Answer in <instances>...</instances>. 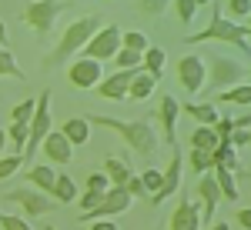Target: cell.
<instances>
[{"instance_id": "cell-1", "label": "cell", "mask_w": 251, "mask_h": 230, "mask_svg": "<svg viewBox=\"0 0 251 230\" xmlns=\"http://www.w3.org/2000/svg\"><path fill=\"white\" fill-rule=\"evenodd\" d=\"M87 120L97 124V127H107V130L121 134L124 144L131 150H137L141 157H151L157 150V144H161V134L154 130L151 120H121V117H111V114H94V117H87Z\"/></svg>"}, {"instance_id": "cell-2", "label": "cell", "mask_w": 251, "mask_h": 230, "mask_svg": "<svg viewBox=\"0 0 251 230\" xmlns=\"http://www.w3.org/2000/svg\"><path fill=\"white\" fill-rule=\"evenodd\" d=\"M184 43H234L241 54H248V50H251L248 27H241V23H234L231 17H225L218 7H214V14H211V23H208L204 30L191 34Z\"/></svg>"}, {"instance_id": "cell-3", "label": "cell", "mask_w": 251, "mask_h": 230, "mask_svg": "<svg viewBox=\"0 0 251 230\" xmlns=\"http://www.w3.org/2000/svg\"><path fill=\"white\" fill-rule=\"evenodd\" d=\"M97 30H100V17H94V14H87V17H77L67 30H64V37H60V43L47 54V67H60L64 60H71L77 50H84L87 47V40L94 37Z\"/></svg>"}, {"instance_id": "cell-4", "label": "cell", "mask_w": 251, "mask_h": 230, "mask_svg": "<svg viewBox=\"0 0 251 230\" xmlns=\"http://www.w3.org/2000/svg\"><path fill=\"white\" fill-rule=\"evenodd\" d=\"M60 10H64V3H60V0H27V3H24V10H20V20H24V23H30L40 37H47V34L54 30V20H57Z\"/></svg>"}, {"instance_id": "cell-5", "label": "cell", "mask_w": 251, "mask_h": 230, "mask_svg": "<svg viewBox=\"0 0 251 230\" xmlns=\"http://www.w3.org/2000/svg\"><path fill=\"white\" fill-rule=\"evenodd\" d=\"M124 47V34H121V27L117 23H104L100 30H97L94 37L87 40V47H84V57H91V60H114L117 57V50Z\"/></svg>"}, {"instance_id": "cell-6", "label": "cell", "mask_w": 251, "mask_h": 230, "mask_svg": "<svg viewBox=\"0 0 251 230\" xmlns=\"http://www.w3.org/2000/svg\"><path fill=\"white\" fill-rule=\"evenodd\" d=\"M50 90H44L37 94V114L30 120V140H27V150H24V164H30V157L40 150V144H44V137L50 134Z\"/></svg>"}, {"instance_id": "cell-7", "label": "cell", "mask_w": 251, "mask_h": 230, "mask_svg": "<svg viewBox=\"0 0 251 230\" xmlns=\"http://www.w3.org/2000/svg\"><path fill=\"white\" fill-rule=\"evenodd\" d=\"M7 200H10V204H20V210L27 213V217H40V213H50V210H57V207H60L57 200H50V193L37 190V187L10 190V193H7Z\"/></svg>"}, {"instance_id": "cell-8", "label": "cell", "mask_w": 251, "mask_h": 230, "mask_svg": "<svg viewBox=\"0 0 251 230\" xmlns=\"http://www.w3.org/2000/svg\"><path fill=\"white\" fill-rule=\"evenodd\" d=\"M131 200H134V197L127 193V187H111L94 210L80 213V220H87V224H94V220H107V217H114V213H124L127 207H131Z\"/></svg>"}, {"instance_id": "cell-9", "label": "cell", "mask_w": 251, "mask_h": 230, "mask_svg": "<svg viewBox=\"0 0 251 230\" xmlns=\"http://www.w3.org/2000/svg\"><path fill=\"white\" fill-rule=\"evenodd\" d=\"M100 60H91V57H74L71 60V67H67V80H71V87H77V90H91L97 87L104 77H100Z\"/></svg>"}, {"instance_id": "cell-10", "label": "cell", "mask_w": 251, "mask_h": 230, "mask_svg": "<svg viewBox=\"0 0 251 230\" xmlns=\"http://www.w3.org/2000/svg\"><path fill=\"white\" fill-rule=\"evenodd\" d=\"M204 77H208V63L198 54H188L177 60V84L184 87V94H198L204 87Z\"/></svg>"}, {"instance_id": "cell-11", "label": "cell", "mask_w": 251, "mask_h": 230, "mask_svg": "<svg viewBox=\"0 0 251 230\" xmlns=\"http://www.w3.org/2000/svg\"><path fill=\"white\" fill-rule=\"evenodd\" d=\"M245 67L231 57H211V87L218 90H228V87H238L245 80Z\"/></svg>"}, {"instance_id": "cell-12", "label": "cell", "mask_w": 251, "mask_h": 230, "mask_svg": "<svg viewBox=\"0 0 251 230\" xmlns=\"http://www.w3.org/2000/svg\"><path fill=\"white\" fill-rule=\"evenodd\" d=\"M177 114H181V104L171 94H161L157 100V124H161V137L168 147H177Z\"/></svg>"}, {"instance_id": "cell-13", "label": "cell", "mask_w": 251, "mask_h": 230, "mask_svg": "<svg viewBox=\"0 0 251 230\" xmlns=\"http://www.w3.org/2000/svg\"><path fill=\"white\" fill-rule=\"evenodd\" d=\"M198 204H201V224H211L214 220V210H218V200H221V187H218V180H214V173H201L198 177Z\"/></svg>"}, {"instance_id": "cell-14", "label": "cell", "mask_w": 251, "mask_h": 230, "mask_svg": "<svg viewBox=\"0 0 251 230\" xmlns=\"http://www.w3.org/2000/svg\"><path fill=\"white\" fill-rule=\"evenodd\" d=\"M177 187H181V150H171V160H168V167H164V184H161V190H157L148 204H151V207L164 204L168 197L177 193Z\"/></svg>"}, {"instance_id": "cell-15", "label": "cell", "mask_w": 251, "mask_h": 230, "mask_svg": "<svg viewBox=\"0 0 251 230\" xmlns=\"http://www.w3.org/2000/svg\"><path fill=\"white\" fill-rule=\"evenodd\" d=\"M171 230H201V204H194L181 193V204L171 213Z\"/></svg>"}, {"instance_id": "cell-16", "label": "cell", "mask_w": 251, "mask_h": 230, "mask_svg": "<svg viewBox=\"0 0 251 230\" xmlns=\"http://www.w3.org/2000/svg\"><path fill=\"white\" fill-rule=\"evenodd\" d=\"M137 77V70H114L111 77H104L97 87H100V97L104 100H127V87Z\"/></svg>"}, {"instance_id": "cell-17", "label": "cell", "mask_w": 251, "mask_h": 230, "mask_svg": "<svg viewBox=\"0 0 251 230\" xmlns=\"http://www.w3.org/2000/svg\"><path fill=\"white\" fill-rule=\"evenodd\" d=\"M40 150L47 153V160H50V164H71V157H74V144L60 134V130H50V134L44 137Z\"/></svg>"}, {"instance_id": "cell-18", "label": "cell", "mask_w": 251, "mask_h": 230, "mask_svg": "<svg viewBox=\"0 0 251 230\" xmlns=\"http://www.w3.org/2000/svg\"><path fill=\"white\" fill-rule=\"evenodd\" d=\"M24 180H27L30 187H37V190H44V193H50V197H54L57 170H54V167H47V164H34V167H27V170H24Z\"/></svg>"}, {"instance_id": "cell-19", "label": "cell", "mask_w": 251, "mask_h": 230, "mask_svg": "<svg viewBox=\"0 0 251 230\" xmlns=\"http://www.w3.org/2000/svg\"><path fill=\"white\" fill-rule=\"evenodd\" d=\"M104 173L111 177V187H127V180L134 177L131 160H124V157H107L104 160Z\"/></svg>"}, {"instance_id": "cell-20", "label": "cell", "mask_w": 251, "mask_h": 230, "mask_svg": "<svg viewBox=\"0 0 251 230\" xmlns=\"http://www.w3.org/2000/svg\"><path fill=\"white\" fill-rule=\"evenodd\" d=\"M60 134L67 137L74 147H84L87 137H91V120H87V117H71V120L60 127Z\"/></svg>"}, {"instance_id": "cell-21", "label": "cell", "mask_w": 251, "mask_h": 230, "mask_svg": "<svg viewBox=\"0 0 251 230\" xmlns=\"http://www.w3.org/2000/svg\"><path fill=\"white\" fill-rule=\"evenodd\" d=\"M157 80L148 70H137V77L131 80V87H127V100H134V104H141V100H148V97L154 94Z\"/></svg>"}, {"instance_id": "cell-22", "label": "cell", "mask_w": 251, "mask_h": 230, "mask_svg": "<svg viewBox=\"0 0 251 230\" xmlns=\"http://www.w3.org/2000/svg\"><path fill=\"white\" fill-rule=\"evenodd\" d=\"M214 180H218V187H221V197L225 200H231V204H238V197H241V190H238V184H234V173L228 170V167H221V164H214Z\"/></svg>"}, {"instance_id": "cell-23", "label": "cell", "mask_w": 251, "mask_h": 230, "mask_svg": "<svg viewBox=\"0 0 251 230\" xmlns=\"http://www.w3.org/2000/svg\"><path fill=\"white\" fill-rule=\"evenodd\" d=\"M181 110H184L188 117H194L201 127H214V124H218V110H214V104H191V100H188V104H181Z\"/></svg>"}, {"instance_id": "cell-24", "label": "cell", "mask_w": 251, "mask_h": 230, "mask_svg": "<svg viewBox=\"0 0 251 230\" xmlns=\"http://www.w3.org/2000/svg\"><path fill=\"white\" fill-rule=\"evenodd\" d=\"M214 164L228 167L231 173H238V170H241V164H238V150H234L231 137H228V140H218V147H214Z\"/></svg>"}, {"instance_id": "cell-25", "label": "cell", "mask_w": 251, "mask_h": 230, "mask_svg": "<svg viewBox=\"0 0 251 230\" xmlns=\"http://www.w3.org/2000/svg\"><path fill=\"white\" fill-rule=\"evenodd\" d=\"M164 60H168V54H164L161 47H148V50H144V63H141V70H148L154 80H161V74H164Z\"/></svg>"}, {"instance_id": "cell-26", "label": "cell", "mask_w": 251, "mask_h": 230, "mask_svg": "<svg viewBox=\"0 0 251 230\" xmlns=\"http://www.w3.org/2000/svg\"><path fill=\"white\" fill-rule=\"evenodd\" d=\"M54 200H57V204H74V200H77V187H74V177H71V173H57Z\"/></svg>"}, {"instance_id": "cell-27", "label": "cell", "mask_w": 251, "mask_h": 230, "mask_svg": "<svg viewBox=\"0 0 251 230\" xmlns=\"http://www.w3.org/2000/svg\"><path fill=\"white\" fill-rule=\"evenodd\" d=\"M218 100H225V104H238V107H251V84H238V87H228V90H221Z\"/></svg>"}, {"instance_id": "cell-28", "label": "cell", "mask_w": 251, "mask_h": 230, "mask_svg": "<svg viewBox=\"0 0 251 230\" xmlns=\"http://www.w3.org/2000/svg\"><path fill=\"white\" fill-rule=\"evenodd\" d=\"M7 140H10V144H14V150L24 157L27 140H30V124H10V127H7Z\"/></svg>"}, {"instance_id": "cell-29", "label": "cell", "mask_w": 251, "mask_h": 230, "mask_svg": "<svg viewBox=\"0 0 251 230\" xmlns=\"http://www.w3.org/2000/svg\"><path fill=\"white\" fill-rule=\"evenodd\" d=\"M34 114H37V97H27V100L14 104L10 120H14V124H30V120H34Z\"/></svg>"}, {"instance_id": "cell-30", "label": "cell", "mask_w": 251, "mask_h": 230, "mask_svg": "<svg viewBox=\"0 0 251 230\" xmlns=\"http://www.w3.org/2000/svg\"><path fill=\"white\" fill-rule=\"evenodd\" d=\"M191 147L194 150H211L214 153V147H218V134H214V127H198L191 134Z\"/></svg>"}, {"instance_id": "cell-31", "label": "cell", "mask_w": 251, "mask_h": 230, "mask_svg": "<svg viewBox=\"0 0 251 230\" xmlns=\"http://www.w3.org/2000/svg\"><path fill=\"white\" fill-rule=\"evenodd\" d=\"M117 70H141V63H144V54H134V50H127V47H121L117 50Z\"/></svg>"}, {"instance_id": "cell-32", "label": "cell", "mask_w": 251, "mask_h": 230, "mask_svg": "<svg viewBox=\"0 0 251 230\" xmlns=\"http://www.w3.org/2000/svg\"><path fill=\"white\" fill-rule=\"evenodd\" d=\"M0 77H14V80H24V70L17 67L14 54L7 47H0Z\"/></svg>"}, {"instance_id": "cell-33", "label": "cell", "mask_w": 251, "mask_h": 230, "mask_svg": "<svg viewBox=\"0 0 251 230\" xmlns=\"http://www.w3.org/2000/svg\"><path fill=\"white\" fill-rule=\"evenodd\" d=\"M141 184H144V190H148V200L161 190V184H164V170H157V167H148V170L141 173Z\"/></svg>"}, {"instance_id": "cell-34", "label": "cell", "mask_w": 251, "mask_h": 230, "mask_svg": "<svg viewBox=\"0 0 251 230\" xmlns=\"http://www.w3.org/2000/svg\"><path fill=\"white\" fill-rule=\"evenodd\" d=\"M191 170L194 173L214 170V153L211 150H194V147H191Z\"/></svg>"}, {"instance_id": "cell-35", "label": "cell", "mask_w": 251, "mask_h": 230, "mask_svg": "<svg viewBox=\"0 0 251 230\" xmlns=\"http://www.w3.org/2000/svg\"><path fill=\"white\" fill-rule=\"evenodd\" d=\"M124 47H127V50H134V54H144V50L151 47V40L144 37L141 30H127V34H124Z\"/></svg>"}, {"instance_id": "cell-36", "label": "cell", "mask_w": 251, "mask_h": 230, "mask_svg": "<svg viewBox=\"0 0 251 230\" xmlns=\"http://www.w3.org/2000/svg\"><path fill=\"white\" fill-rule=\"evenodd\" d=\"M24 167V157L20 153H10V157H0V180H7V177H14V173Z\"/></svg>"}, {"instance_id": "cell-37", "label": "cell", "mask_w": 251, "mask_h": 230, "mask_svg": "<svg viewBox=\"0 0 251 230\" xmlns=\"http://www.w3.org/2000/svg\"><path fill=\"white\" fill-rule=\"evenodd\" d=\"M194 10H198V3H194V0H174V14H177V20H181L184 27L194 20Z\"/></svg>"}, {"instance_id": "cell-38", "label": "cell", "mask_w": 251, "mask_h": 230, "mask_svg": "<svg viewBox=\"0 0 251 230\" xmlns=\"http://www.w3.org/2000/svg\"><path fill=\"white\" fill-rule=\"evenodd\" d=\"M87 190H100V193H107V190H111V177H107L104 170L87 173Z\"/></svg>"}, {"instance_id": "cell-39", "label": "cell", "mask_w": 251, "mask_h": 230, "mask_svg": "<svg viewBox=\"0 0 251 230\" xmlns=\"http://www.w3.org/2000/svg\"><path fill=\"white\" fill-rule=\"evenodd\" d=\"M137 3H141V14H144V17H161V14H164V7H168V0H137Z\"/></svg>"}, {"instance_id": "cell-40", "label": "cell", "mask_w": 251, "mask_h": 230, "mask_svg": "<svg viewBox=\"0 0 251 230\" xmlns=\"http://www.w3.org/2000/svg\"><path fill=\"white\" fill-rule=\"evenodd\" d=\"M0 230H34L24 217H14V213H0Z\"/></svg>"}, {"instance_id": "cell-41", "label": "cell", "mask_w": 251, "mask_h": 230, "mask_svg": "<svg viewBox=\"0 0 251 230\" xmlns=\"http://www.w3.org/2000/svg\"><path fill=\"white\" fill-rule=\"evenodd\" d=\"M100 200H104V193H100V190H87V193H84V197H80V204H77V207H80V213L94 210V207H97V204H100Z\"/></svg>"}, {"instance_id": "cell-42", "label": "cell", "mask_w": 251, "mask_h": 230, "mask_svg": "<svg viewBox=\"0 0 251 230\" xmlns=\"http://www.w3.org/2000/svg\"><path fill=\"white\" fill-rule=\"evenodd\" d=\"M234 130V117H218V124H214V134H218V140H228Z\"/></svg>"}, {"instance_id": "cell-43", "label": "cell", "mask_w": 251, "mask_h": 230, "mask_svg": "<svg viewBox=\"0 0 251 230\" xmlns=\"http://www.w3.org/2000/svg\"><path fill=\"white\" fill-rule=\"evenodd\" d=\"M231 17H251V0H228Z\"/></svg>"}, {"instance_id": "cell-44", "label": "cell", "mask_w": 251, "mask_h": 230, "mask_svg": "<svg viewBox=\"0 0 251 230\" xmlns=\"http://www.w3.org/2000/svg\"><path fill=\"white\" fill-rule=\"evenodd\" d=\"M127 193H131V197H141V200H148V190H144L141 177H131V180H127Z\"/></svg>"}, {"instance_id": "cell-45", "label": "cell", "mask_w": 251, "mask_h": 230, "mask_svg": "<svg viewBox=\"0 0 251 230\" xmlns=\"http://www.w3.org/2000/svg\"><path fill=\"white\" fill-rule=\"evenodd\" d=\"M234 220H238V227L251 230V207H241V210L234 213Z\"/></svg>"}, {"instance_id": "cell-46", "label": "cell", "mask_w": 251, "mask_h": 230, "mask_svg": "<svg viewBox=\"0 0 251 230\" xmlns=\"http://www.w3.org/2000/svg\"><path fill=\"white\" fill-rule=\"evenodd\" d=\"M231 144L234 147H248V130H231Z\"/></svg>"}, {"instance_id": "cell-47", "label": "cell", "mask_w": 251, "mask_h": 230, "mask_svg": "<svg viewBox=\"0 0 251 230\" xmlns=\"http://www.w3.org/2000/svg\"><path fill=\"white\" fill-rule=\"evenodd\" d=\"M91 230H117V224H114V220H94Z\"/></svg>"}, {"instance_id": "cell-48", "label": "cell", "mask_w": 251, "mask_h": 230, "mask_svg": "<svg viewBox=\"0 0 251 230\" xmlns=\"http://www.w3.org/2000/svg\"><path fill=\"white\" fill-rule=\"evenodd\" d=\"M234 130H251V114L238 117V120H234Z\"/></svg>"}, {"instance_id": "cell-49", "label": "cell", "mask_w": 251, "mask_h": 230, "mask_svg": "<svg viewBox=\"0 0 251 230\" xmlns=\"http://www.w3.org/2000/svg\"><path fill=\"white\" fill-rule=\"evenodd\" d=\"M3 150H7V130L0 127V157H3Z\"/></svg>"}, {"instance_id": "cell-50", "label": "cell", "mask_w": 251, "mask_h": 230, "mask_svg": "<svg viewBox=\"0 0 251 230\" xmlns=\"http://www.w3.org/2000/svg\"><path fill=\"white\" fill-rule=\"evenodd\" d=\"M0 47H7V27H3V20H0Z\"/></svg>"}, {"instance_id": "cell-51", "label": "cell", "mask_w": 251, "mask_h": 230, "mask_svg": "<svg viewBox=\"0 0 251 230\" xmlns=\"http://www.w3.org/2000/svg\"><path fill=\"white\" fill-rule=\"evenodd\" d=\"M208 230H231V227H228V224H211Z\"/></svg>"}, {"instance_id": "cell-52", "label": "cell", "mask_w": 251, "mask_h": 230, "mask_svg": "<svg viewBox=\"0 0 251 230\" xmlns=\"http://www.w3.org/2000/svg\"><path fill=\"white\" fill-rule=\"evenodd\" d=\"M194 3H198V7H201V3H211V0H194Z\"/></svg>"}, {"instance_id": "cell-53", "label": "cell", "mask_w": 251, "mask_h": 230, "mask_svg": "<svg viewBox=\"0 0 251 230\" xmlns=\"http://www.w3.org/2000/svg\"><path fill=\"white\" fill-rule=\"evenodd\" d=\"M248 37H251V17H248Z\"/></svg>"}, {"instance_id": "cell-54", "label": "cell", "mask_w": 251, "mask_h": 230, "mask_svg": "<svg viewBox=\"0 0 251 230\" xmlns=\"http://www.w3.org/2000/svg\"><path fill=\"white\" fill-rule=\"evenodd\" d=\"M248 147H251V130H248Z\"/></svg>"}, {"instance_id": "cell-55", "label": "cell", "mask_w": 251, "mask_h": 230, "mask_svg": "<svg viewBox=\"0 0 251 230\" xmlns=\"http://www.w3.org/2000/svg\"><path fill=\"white\" fill-rule=\"evenodd\" d=\"M47 230H60V227H47Z\"/></svg>"}, {"instance_id": "cell-56", "label": "cell", "mask_w": 251, "mask_h": 230, "mask_svg": "<svg viewBox=\"0 0 251 230\" xmlns=\"http://www.w3.org/2000/svg\"><path fill=\"white\" fill-rule=\"evenodd\" d=\"M248 77H251V70H248Z\"/></svg>"}]
</instances>
